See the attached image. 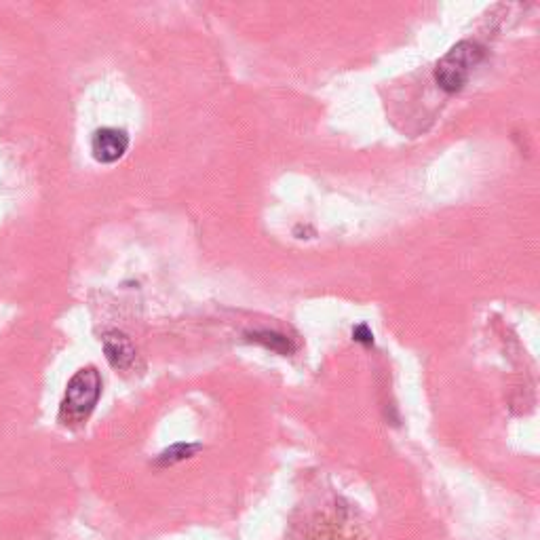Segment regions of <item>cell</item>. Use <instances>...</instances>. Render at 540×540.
<instances>
[{
  "instance_id": "3",
  "label": "cell",
  "mask_w": 540,
  "mask_h": 540,
  "mask_svg": "<svg viewBox=\"0 0 540 540\" xmlns=\"http://www.w3.org/2000/svg\"><path fill=\"white\" fill-rule=\"evenodd\" d=\"M129 148V135L123 129L104 127L93 133L91 138V154L93 159L102 165H112L125 157Z\"/></svg>"
},
{
  "instance_id": "6",
  "label": "cell",
  "mask_w": 540,
  "mask_h": 540,
  "mask_svg": "<svg viewBox=\"0 0 540 540\" xmlns=\"http://www.w3.org/2000/svg\"><path fill=\"white\" fill-rule=\"evenodd\" d=\"M249 340H254L262 346H266V349L270 351H275L279 355H292L294 353V344L289 338H285L283 334H275V332H254L252 338Z\"/></svg>"
},
{
  "instance_id": "7",
  "label": "cell",
  "mask_w": 540,
  "mask_h": 540,
  "mask_svg": "<svg viewBox=\"0 0 540 540\" xmlns=\"http://www.w3.org/2000/svg\"><path fill=\"white\" fill-rule=\"evenodd\" d=\"M353 338H355L357 342H361V344H372V342H374V334H372V330H370V327L365 325V323H361V325L355 327V330H353Z\"/></svg>"
},
{
  "instance_id": "5",
  "label": "cell",
  "mask_w": 540,
  "mask_h": 540,
  "mask_svg": "<svg viewBox=\"0 0 540 540\" xmlns=\"http://www.w3.org/2000/svg\"><path fill=\"white\" fill-rule=\"evenodd\" d=\"M199 450H201L199 443H176V446H171L159 454L157 465L159 467H173V465H178V462L192 458Z\"/></svg>"
},
{
  "instance_id": "2",
  "label": "cell",
  "mask_w": 540,
  "mask_h": 540,
  "mask_svg": "<svg viewBox=\"0 0 540 540\" xmlns=\"http://www.w3.org/2000/svg\"><path fill=\"white\" fill-rule=\"evenodd\" d=\"M484 57V49L471 41H462L454 45L441 57L435 68V81L446 93H458L467 85L471 72Z\"/></svg>"
},
{
  "instance_id": "4",
  "label": "cell",
  "mask_w": 540,
  "mask_h": 540,
  "mask_svg": "<svg viewBox=\"0 0 540 540\" xmlns=\"http://www.w3.org/2000/svg\"><path fill=\"white\" fill-rule=\"evenodd\" d=\"M102 346H104V355L114 370H119V372L131 370V365L135 363V346L123 332L112 330L104 334Z\"/></svg>"
},
{
  "instance_id": "1",
  "label": "cell",
  "mask_w": 540,
  "mask_h": 540,
  "mask_svg": "<svg viewBox=\"0 0 540 540\" xmlns=\"http://www.w3.org/2000/svg\"><path fill=\"white\" fill-rule=\"evenodd\" d=\"M102 395V376L95 368H83L76 372L64 393L60 422L68 429H76L85 424L95 410Z\"/></svg>"
}]
</instances>
